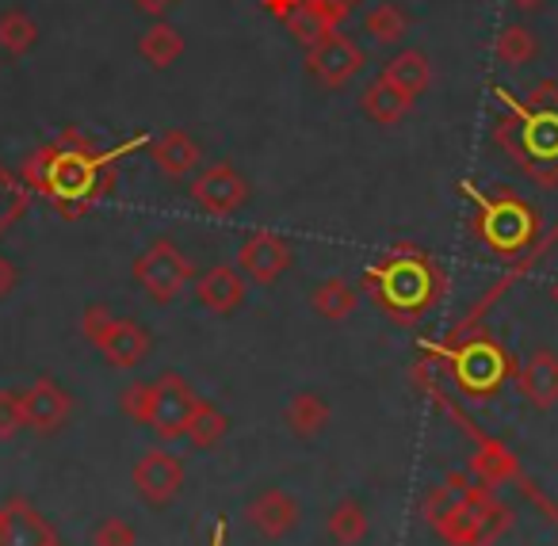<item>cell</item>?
<instances>
[{
  "instance_id": "cell-1",
  "label": "cell",
  "mask_w": 558,
  "mask_h": 546,
  "mask_svg": "<svg viewBox=\"0 0 558 546\" xmlns=\"http://www.w3.org/2000/svg\"><path fill=\"white\" fill-rule=\"evenodd\" d=\"M142 146H149V134H134L131 142L100 149L81 131H65L54 142H47V146H39L35 154L24 157L20 180L32 192L47 195L62 210V218H81L100 195L111 192L119 157L134 154Z\"/></svg>"
},
{
  "instance_id": "cell-2",
  "label": "cell",
  "mask_w": 558,
  "mask_h": 546,
  "mask_svg": "<svg viewBox=\"0 0 558 546\" xmlns=\"http://www.w3.org/2000/svg\"><path fill=\"white\" fill-rule=\"evenodd\" d=\"M494 96L509 116L494 119V142L532 184L558 187V85L539 81L527 100L512 96L505 85H494Z\"/></svg>"
},
{
  "instance_id": "cell-3",
  "label": "cell",
  "mask_w": 558,
  "mask_h": 546,
  "mask_svg": "<svg viewBox=\"0 0 558 546\" xmlns=\"http://www.w3.org/2000/svg\"><path fill=\"white\" fill-rule=\"evenodd\" d=\"M364 287L379 294L383 310L398 321H417L428 306H433L436 291H440V271L433 268L421 248H395L383 264L364 271Z\"/></svg>"
},
{
  "instance_id": "cell-4",
  "label": "cell",
  "mask_w": 558,
  "mask_h": 546,
  "mask_svg": "<svg viewBox=\"0 0 558 546\" xmlns=\"http://www.w3.org/2000/svg\"><path fill=\"white\" fill-rule=\"evenodd\" d=\"M459 192L474 199V233L482 238V245L497 256H517L539 233V215L532 203L517 199L512 192H478L471 180H459Z\"/></svg>"
},
{
  "instance_id": "cell-5",
  "label": "cell",
  "mask_w": 558,
  "mask_h": 546,
  "mask_svg": "<svg viewBox=\"0 0 558 546\" xmlns=\"http://www.w3.org/2000/svg\"><path fill=\"white\" fill-rule=\"evenodd\" d=\"M81 332L93 348L108 355L111 367H138L149 355V329L131 317H116L104 302H88L81 314Z\"/></svg>"
},
{
  "instance_id": "cell-6",
  "label": "cell",
  "mask_w": 558,
  "mask_h": 546,
  "mask_svg": "<svg viewBox=\"0 0 558 546\" xmlns=\"http://www.w3.org/2000/svg\"><path fill=\"white\" fill-rule=\"evenodd\" d=\"M425 348L451 363L456 383L463 386L466 393H474V398L494 393L512 371V363H509V355L501 352V344H494V340H486V337H478V340L459 337V344H451V348H433V344H425Z\"/></svg>"
},
{
  "instance_id": "cell-7",
  "label": "cell",
  "mask_w": 558,
  "mask_h": 546,
  "mask_svg": "<svg viewBox=\"0 0 558 546\" xmlns=\"http://www.w3.org/2000/svg\"><path fill=\"white\" fill-rule=\"evenodd\" d=\"M192 271H195L192 260H187L169 238L149 241V245L138 253V260H134V279H138V287L154 302L177 299V294L187 287V279H192Z\"/></svg>"
},
{
  "instance_id": "cell-8",
  "label": "cell",
  "mask_w": 558,
  "mask_h": 546,
  "mask_svg": "<svg viewBox=\"0 0 558 546\" xmlns=\"http://www.w3.org/2000/svg\"><path fill=\"white\" fill-rule=\"evenodd\" d=\"M505 531H509V508L497 505L486 489H471L463 508H459L436 535L451 546H489L494 538H501Z\"/></svg>"
},
{
  "instance_id": "cell-9",
  "label": "cell",
  "mask_w": 558,
  "mask_h": 546,
  "mask_svg": "<svg viewBox=\"0 0 558 546\" xmlns=\"http://www.w3.org/2000/svg\"><path fill=\"white\" fill-rule=\"evenodd\" d=\"M195 401L199 398L192 393V386H187L180 375H172V371H165V375L154 383V405H149L146 428L154 432L157 439L172 444V439H180L187 432V416H192Z\"/></svg>"
},
{
  "instance_id": "cell-10",
  "label": "cell",
  "mask_w": 558,
  "mask_h": 546,
  "mask_svg": "<svg viewBox=\"0 0 558 546\" xmlns=\"http://www.w3.org/2000/svg\"><path fill=\"white\" fill-rule=\"evenodd\" d=\"M187 192H192V199L199 203L207 215L226 218L248 203V180L241 177L230 161H215V165H207V169L195 172Z\"/></svg>"
},
{
  "instance_id": "cell-11",
  "label": "cell",
  "mask_w": 558,
  "mask_h": 546,
  "mask_svg": "<svg viewBox=\"0 0 558 546\" xmlns=\"http://www.w3.org/2000/svg\"><path fill=\"white\" fill-rule=\"evenodd\" d=\"M364 50L352 35L333 32L329 39H322L318 47L306 50V73L314 81H322L326 88H344L360 70H364Z\"/></svg>"
},
{
  "instance_id": "cell-12",
  "label": "cell",
  "mask_w": 558,
  "mask_h": 546,
  "mask_svg": "<svg viewBox=\"0 0 558 546\" xmlns=\"http://www.w3.org/2000/svg\"><path fill=\"white\" fill-rule=\"evenodd\" d=\"M291 260V245L276 230H253L238 248V271L256 287H271L279 276H288Z\"/></svg>"
},
{
  "instance_id": "cell-13",
  "label": "cell",
  "mask_w": 558,
  "mask_h": 546,
  "mask_svg": "<svg viewBox=\"0 0 558 546\" xmlns=\"http://www.w3.org/2000/svg\"><path fill=\"white\" fill-rule=\"evenodd\" d=\"M134 489L149 508H165L184 489V462L172 451H146L134 462Z\"/></svg>"
},
{
  "instance_id": "cell-14",
  "label": "cell",
  "mask_w": 558,
  "mask_h": 546,
  "mask_svg": "<svg viewBox=\"0 0 558 546\" xmlns=\"http://www.w3.org/2000/svg\"><path fill=\"white\" fill-rule=\"evenodd\" d=\"M20 401H24V428L39 432V436H50V432H58L65 421H70V413H73L70 393H65L62 386L54 383V378H39L32 390L20 393Z\"/></svg>"
},
{
  "instance_id": "cell-15",
  "label": "cell",
  "mask_w": 558,
  "mask_h": 546,
  "mask_svg": "<svg viewBox=\"0 0 558 546\" xmlns=\"http://www.w3.org/2000/svg\"><path fill=\"white\" fill-rule=\"evenodd\" d=\"M0 546H58V538L24 497H12L0 505Z\"/></svg>"
},
{
  "instance_id": "cell-16",
  "label": "cell",
  "mask_w": 558,
  "mask_h": 546,
  "mask_svg": "<svg viewBox=\"0 0 558 546\" xmlns=\"http://www.w3.org/2000/svg\"><path fill=\"white\" fill-rule=\"evenodd\" d=\"M245 520L260 531L264 538H283L299 527V500L283 489H264L245 505Z\"/></svg>"
},
{
  "instance_id": "cell-17",
  "label": "cell",
  "mask_w": 558,
  "mask_h": 546,
  "mask_svg": "<svg viewBox=\"0 0 558 546\" xmlns=\"http://www.w3.org/2000/svg\"><path fill=\"white\" fill-rule=\"evenodd\" d=\"M520 393L539 413L558 405V355L550 348H535L524 360V367H520Z\"/></svg>"
},
{
  "instance_id": "cell-18",
  "label": "cell",
  "mask_w": 558,
  "mask_h": 546,
  "mask_svg": "<svg viewBox=\"0 0 558 546\" xmlns=\"http://www.w3.org/2000/svg\"><path fill=\"white\" fill-rule=\"evenodd\" d=\"M149 161H154L165 177L184 180V177H192V172H199L203 149L192 134L180 131V126H172V131H165L157 142H149Z\"/></svg>"
},
{
  "instance_id": "cell-19",
  "label": "cell",
  "mask_w": 558,
  "mask_h": 546,
  "mask_svg": "<svg viewBox=\"0 0 558 546\" xmlns=\"http://www.w3.org/2000/svg\"><path fill=\"white\" fill-rule=\"evenodd\" d=\"M195 294H199V302L210 310V314L226 317L241 306V299H245V276H241L238 268H230V264H215V268H207L199 276Z\"/></svg>"
},
{
  "instance_id": "cell-20",
  "label": "cell",
  "mask_w": 558,
  "mask_h": 546,
  "mask_svg": "<svg viewBox=\"0 0 558 546\" xmlns=\"http://www.w3.org/2000/svg\"><path fill=\"white\" fill-rule=\"evenodd\" d=\"M379 77H387L398 93H405L417 104L428 93V85H433V62L425 58V50H398L395 58H387Z\"/></svg>"
},
{
  "instance_id": "cell-21",
  "label": "cell",
  "mask_w": 558,
  "mask_h": 546,
  "mask_svg": "<svg viewBox=\"0 0 558 546\" xmlns=\"http://www.w3.org/2000/svg\"><path fill=\"white\" fill-rule=\"evenodd\" d=\"M360 108H364V116L372 119V123L395 126L398 119L413 111V100L405 93H398L387 77H375L372 85L364 88V96H360Z\"/></svg>"
},
{
  "instance_id": "cell-22",
  "label": "cell",
  "mask_w": 558,
  "mask_h": 546,
  "mask_svg": "<svg viewBox=\"0 0 558 546\" xmlns=\"http://www.w3.org/2000/svg\"><path fill=\"white\" fill-rule=\"evenodd\" d=\"M283 421H288V428L295 432L299 439H314L318 432H326V424H329V401L314 390H299L295 398L288 401V409H283Z\"/></svg>"
},
{
  "instance_id": "cell-23",
  "label": "cell",
  "mask_w": 558,
  "mask_h": 546,
  "mask_svg": "<svg viewBox=\"0 0 558 546\" xmlns=\"http://www.w3.org/2000/svg\"><path fill=\"white\" fill-rule=\"evenodd\" d=\"M471 489H474V485H466L459 474H451L448 482H436L433 489L425 493V505H421V508H425V523H428V527L440 531L444 523H448L451 515L463 508V500L471 497Z\"/></svg>"
},
{
  "instance_id": "cell-24",
  "label": "cell",
  "mask_w": 558,
  "mask_h": 546,
  "mask_svg": "<svg viewBox=\"0 0 558 546\" xmlns=\"http://www.w3.org/2000/svg\"><path fill=\"white\" fill-rule=\"evenodd\" d=\"M138 54L146 58L154 70H169V65L180 62V54H184V35L172 24H165V20H157V24H149L146 32L138 35Z\"/></svg>"
},
{
  "instance_id": "cell-25",
  "label": "cell",
  "mask_w": 558,
  "mask_h": 546,
  "mask_svg": "<svg viewBox=\"0 0 558 546\" xmlns=\"http://www.w3.org/2000/svg\"><path fill=\"white\" fill-rule=\"evenodd\" d=\"M311 302H314V314H318V317H326V321H344V317L356 314L360 294H356V287H352L349 279L333 276V279H326L318 291H314Z\"/></svg>"
},
{
  "instance_id": "cell-26",
  "label": "cell",
  "mask_w": 558,
  "mask_h": 546,
  "mask_svg": "<svg viewBox=\"0 0 558 546\" xmlns=\"http://www.w3.org/2000/svg\"><path fill=\"white\" fill-rule=\"evenodd\" d=\"M35 43H39V24H35L24 9L0 12V50H4V54L24 58L35 50Z\"/></svg>"
},
{
  "instance_id": "cell-27",
  "label": "cell",
  "mask_w": 558,
  "mask_h": 546,
  "mask_svg": "<svg viewBox=\"0 0 558 546\" xmlns=\"http://www.w3.org/2000/svg\"><path fill=\"white\" fill-rule=\"evenodd\" d=\"M27 207H32V187L20 180V172L0 161V238L27 215Z\"/></svg>"
},
{
  "instance_id": "cell-28",
  "label": "cell",
  "mask_w": 558,
  "mask_h": 546,
  "mask_svg": "<svg viewBox=\"0 0 558 546\" xmlns=\"http://www.w3.org/2000/svg\"><path fill=\"white\" fill-rule=\"evenodd\" d=\"M226 432H230V416H226L218 405H210V401H195L192 416H187L184 436L192 439L195 447H203V451H207V447L222 444Z\"/></svg>"
},
{
  "instance_id": "cell-29",
  "label": "cell",
  "mask_w": 558,
  "mask_h": 546,
  "mask_svg": "<svg viewBox=\"0 0 558 546\" xmlns=\"http://www.w3.org/2000/svg\"><path fill=\"white\" fill-rule=\"evenodd\" d=\"M494 54H497V62H501V65L520 70V65L535 62V54H539V39H535L524 24H509V27H501V35H497Z\"/></svg>"
},
{
  "instance_id": "cell-30",
  "label": "cell",
  "mask_w": 558,
  "mask_h": 546,
  "mask_svg": "<svg viewBox=\"0 0 558 546\" xmlns=\"http://www.w3.org/2000/svg\"><path fill=\"white\" fill-rule=\"evenodd\" d=\"M283 27H288V32H291V39H295L303 50L318 47L322 39H329V35H333V32H341V27H337L333 20L326 16V12H322V9H314L311 0H303V4H299V12H295V16H291Z\"/></svg>"
},
{
  "instance_id": "cell-31",
  "label": "cell",
  "mask_w": 558,
  "mask_h": 546,
  "mask_svg": "<svg viewBox=\"0 0 558 546\" xmlns=\"http://www.w3.org/2000/svg\"><path fill=\"white\" fill-rule=\"evenodd\" d=\"M364 32L372 35L375 43H383V47H395V43H402L405 35H410V16H405L398 4L383 0V4H375L364 16Z\"/></svg>"
},
{
  "instance_id": "cell-32",
  "label": "cell",
  "mask_w": 558,
  "mask_h": 546,
  "mask_svg": "<svg viewBox=\"0 0 558 546\" xmlns=\"http://www.w3.org/2000/svg\"><path fill=\"white\" fill-rule=\"evenodd\" d=\"M471 470L486 485H497V482H505V477L517 474V459H512L509 447L497 444V439H478V451H474V459H471Z\"/></svg>"
},
{
  "instance_id": "cell-33",
  "label": "cell",
  "mask_w": 558,
  "mask_h": 546,
  "mask_svg": "<svg viewBox=\"0 0 558 546\" xmlns=\"http://www.w3.org/2000/svg\"><path fill=\"white\" fill-rule=\"evenodd\" d=\"M329 535L341 546H356L367 538V512L360 500H341V505L329 512Z\"/></svg>"
},
{
  "instance_id": "cell-34",
  "label": "cell",
  "mask_w": 558,
  "mask_h": 546,
  "mask_svg": "<svg viewBox=\"0 0 558 546\" xmlns=\"http://www.w3.org/2000/svg\"><path fill=\"white\" fill-rule=\"evenodd\" d=\"M149 405H154V383H131L119 393V409L138 424L149 421Z\"/></svg>"
},
{
  "instance_id": "cell-35",
  "label": "cell",
  "mask_w": 558,
  "mask_h": 546,
  "mask_svg": "<svg viewBox=\"0 0 558 546\" xmlns=\"http://www.w3.org/2000/svg\"><path fill=\"white\" fill-rule=\"evenodd\" d=\"M134 543H138V535H134L131 523L119 520V515L100 520V527L93 531V546H134Z\"/></svg>"
},
{
  "instance_id": "cell-36",
  "label": "cell",
  "mask_w": 558,
  "mask_h": 546,
  "mask_svg": "<svg viewBox=\"0 0 558 546\" xmlns=\"http://www.w3.org/2000/svg\"><path fill=\"white\" fill-rule=\"evenodd\" d=\"M24 432V401L20 393L0 390V439H12Z\"/></svg>"
},
{
  "instance_id": "cell-37",
  "label": "cell",
  "mask_w": 558,
  "mask_h": 546,
  "mask_svg": "<svg viewBox=\"0 0 558 546\" xmlns=\"http://www.w3.org/2000/svg\"><path fill=\"white\" fill-rule=\"evenodd\" d=\"M311 4H314V9H322V12H326V16L333 20L337 27H341L344 20H349L352 12L360 9V0H311Z\"/></svg>"
},
{
  "instance_id": "cell-38",
  "label": "cell",
  "mask_w": 558,
  "mask_h": 546,
  "mask_svg": "<svg viewBox=\"0 0 558 546\" xmlns=\"http://www.w3.org/2000/svg\"><path fill=\"white\" fill-rule=\"evenodd\" d=\"M299 4H303V0H260V9L268 12L271 20H279V24H288L299 12Z\"/></svg>"
},
{
  "instance_id": "cell-39",
  "label": "cell",
  "mask_w": 558,
  "mask_h": 546,
  "mask_svg": "<svg viewBox=\"0 0 558 546\" xmlns=\"http://www.w3.org/2000/svg\"><path fill=\"white\" fill-rule=\"evenodd\" d=\"M16 283H20V271H16V264H12L9 256L0 253V299H4V294H12V291H16Z\"/></svg>"
},
{
  "instance_id": "cell-40",
  "label": "cell",
  "mask_w": 558,
  "mask_h": 546,
  "mask_svg": "<svg viewBox=\"0 0 558 546\" xmlns=\"http://www.w3.org/2000/svg\"><path fill=\"white\" fill-rule=\"evenodd\" d=\"M134 4H138L142 12H149V16H157V20H161L169 9H177L180 0H134Z\"/></svg>"
},
{
  "instance_id": "cell-41",
  "label": "cell",
  "mask_w": 558,
  "mask_h": 546,
  "mask_svg": "<svg viewBox=\"0 0 558 546\" xmlns=\"http://www.w3.org/2000/svg\"><path fill=\"white\" fill-rule=\"evenodd\" d=\"M512 4H517L520 12H535V9H543L547 0H512Z\"/></svg>"
},
{
  "instance_id": "cell-42",
  "label": "cell",
  "mask_w": 558,
  "mask_h": 546,
  "mask_svg": "<svg viewBox=\"0 0 558 546\" xmlns=\"http://www.w3.org/2000/svg\"><path fill=\"white\" fill-rule=\"evenodd\" d=\"M550 299H555V306H558V279H555V287H550Z\"/></svg>"
}]
</instances>
